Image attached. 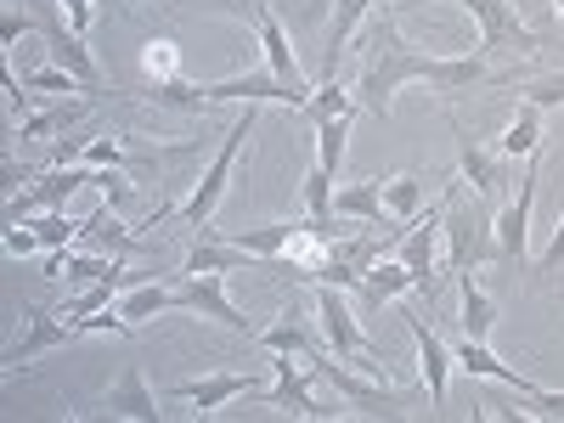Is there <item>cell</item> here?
<instances>
[{
    "label": "cell",
    "mask_w": 564,
    "mask_h": 423,
    "mask_svg": "<svg viewBox=\"0 0 564 423\" xmlns=\"http://www.w3.org/2000/svg\"><path fill=\"white\" fill-rule=\"evenodd\" d=\"M29 322H23V339L7 350V367L18 372V367H29L34 356H45V350H63L68 339H79V327L63 316V311H45V305H29L23 311Z\"/></svg>",
    "instance_id": "8fae6325"
},
{
    "label": "cell",
    "mask_w": 564,
    "mask_h": 423,
    "mask_svg": "<svg viewBox=\"0 0 564 423\" xmlns=\"http://www.w3.org/2000/svg\"><path fill=\"white\" fill-rule=\"evenodd\" d=\"M175 311L209 316V322L231 327V334L254 339V327H249V316H243L238 305H231V294H226V276H220V271H181V282H175Z\"/></svg>",
    "instance_id": "5b68a950"
},
{
    "label": "cell",
    "mask_w": 564,
    "mask_h": 423,
    "mask_svg": "<svg viewBox=\"0 0 564 423\" xmlns=\"http://www.w3.org/2000/svg\"><path fill=\"white\" fill-rule=\"evenodd\" d=\"M79 113H85V102H57V108H45V113H29V119H18V135H23V141L63 135L68 124H79Z\"/></svg>",
    "instance_id": "4dcf8cb0"
},
{
    "label": "cell",
    "mask_w": 564,
    "mask_h": 423,
    "mask_svg": "<svg viewBox=\"0 0 564 423\" xmlns=\"http://www.w3.org/2000/svg\"><path fill=\"white\" fill-rule=\"evenodd\" d=\"M372 0H334V18H327V45H322V79H339V57L350 52L356 29L367 23Z\"/></svg>",
    "instance_id": "ffe728a7"
},
{
    "label": "cell",
    "mask_w": 564,
    "mask_h": 423,
    "mask_svg": "<svg viewBox=\"0 0 564 423\" xmlns=\"http://www.w3.org/2000/svg\"><path fill=\"white\" fill-rule=\"evenodd\" d=\"M536 181H542V159L531 153V170L520 175V198H508L491 220L497 238V265H525V238H531V204H536Z\"/></svg>",
    "instance_id": "9c48e42d"
},
{
    "label": "cell",
    "mask_w": 564,
    "mask_h": 423,
    "mask_svg": "<svg viewBox=\"0 0 564 423\" xmlns=\"http://www.w3.org/2000/svg\"><path fill=\"white\" fill-rule=\"evenodd\" d=\"M441 238H446V204H430V215H412V231L390 249L412 276H417V289H435V265H441Z\"/></svg>",
    "instance_id": "30bf717a"
},
{
    "label": "cell",
    "mask_w": 564,
    "mask_h": 423,
    "mask_svg": "<svg viewBox=\"0 0 564 423\" xmlns=\"http://www.w3.org/2000/svg\"><path fill=\"white\" fill-rule=\"evenodd\" d=\"M457 175H463V181H475V193H480V198H497V193H502V181H508V175H502V153H491L486 141H480V135H468L463 124H457Z\"/></svg>",
    "instance_id": "e0dca14e"
},
{
    "label": "cell",
    "mask_w": 564,
    "mask_h": 423,
    "mask_svg": "<svg viewBox=\"0 0 564 423\" xmlns=\"http://www.w3.org/2000/svg\"><path fill=\"white\" fill-rule=\"evenodd\" d=\"M254 34H260V52H265V74H276V79H305L294 45H289V29H282V18H276L271 7H265V18L254 23Z\"/></svg>",
    "instance_id": "603a6c76"
},
{
    "label": "cell",
    "mask_w": 564,
    "mask_h": 423,
    "mask_svg": "<svg viewBox=\"0 0 564 423\" xmlns=\"http://www.w3.org/2000/svg\"><path fill=\"white\" fill-rule=\"evenodd\" d=\"M141 74H148L153 85L181 79V45H175V40H164V34H153L148 45H141Z\"/></svg>",
    "instance_id": "1f68e13d"
},
{
    "label": "cell",
    "mask_w": 564,
    "mask_h": 423,
    "mask_svg": "<svg viewBox=\"0 0 564 423\" xmlns=\"http://www.w3.org/2000/svg\"><path fill=\"white\" fill-rule=\"evenodd\" d=\"M334 215L339 220H367V226H384V175H372V181H356L345 186V193H334Z\"/></svg>",
    "instance_id": "7402d4cb"
},
{
    "label": "cell",
    "mask_w": 564,
    "mask_h": 423,
    "mask_svg": "<svg viewBox=\"0 0 564 423\" xmlns=\"http://www.w3.org/2000/svg\"><path fill=\"white\" fill-rule=\"evenodd\" d=\"M406 327H412V339H417V367H423V384H430V401H435V406H446L457 356H452V345H446V339H441V334H435V327L423 322L417 311H406Z\"/></svg>",
    "instance_id": "4fadbf2b"
},
{
    "label": "cell",
    "mask_w": 564,
    "mask_h": 423,
    "mask_svg": "<svg viewBox=\"0 0 564 423\" xmlns=\"http://www.w3.org/2000/svg\"><path fill=\"white\" fill-rule=\"evenodd\" d=\"M265 271V260H254L249 249H238V243H231L226 238V231H215V226H198V243H193V254H186V265L181 271Z\"/></svg>",
    "instance_id": "2e32d148"
},
{
    "label": "cell",
    "mask_w": 564,
    "mask_h": 423,
    "mask_svg": "<svg viewBox=\"0 0 564 423\" xmlns=\"http://www.w3.org/2000/svg\"><path fill=\"white\" fill-rule=\"evenodd\" d=\"M23 34H40V23H34L29 12H7V23H0V40H7V45H18Z\"/></svg>",
    "instance_id": "ee69618b"
},
{
    "label": "cell",
    "mask_w": 564,
    "mask_h": 423,
    "mask_svg": "<svg viewBox=\"0 0 564 423\" xmlns=\"http://www.w3.org/2000/svg\"><path fill=\"white\" fill-rule=\"evenodd\" d=\"M108 406H113V417L159 423V395H153V384H148V372H141V361H130L119 379L108 384Z\"/></svg>",
    "instance_id": "d6986e66"
},
{
    "label": "cell",
    "mask_w": 564,
    "mask_h": 423,
    "mask_svg": "<svg viewBox=\"0 0 564 423\" xmlns=\"http://www.w3.org/2000/svg\"><path fill=\"white\" fill-rule=\"evenodd\" d=\"M7 102H12V113H18V119H29V102H34V90H29V79H18L12 68H7Z\"/></svg>",
    "instance_id": "7bdbcfd3"
},
{
    "label": "cell",
    "mask_w": 564,
    "mask_h": 423,
    "mask_svg": "<svg viewBox=\"0 0 564 423\" xmlns=\"http://www.w3.org/2000/svg\"><path fill=\"white\" fill-rule=\"evenodd\" d=\"M520 102H536V108H564V74L525 79V85H520Z\"/></svg>",
    "instance_id": "f35d334b"
},
{
    "label": "cell",
    "mask_w": 564,
    "mask_h": 423,
    "mask_svg": "<svg viewBox=\"0 0 564 423\" xmlns=\"http://www.w3.org/2000/svg\"><path fill=\"white\" fill-rule=\"evenodd\" d=\"M97 7H108V0H97Z\"/></svg>",
    "instance_id": "7dc6e473"
},
{
    "label": "cell",
    "mask_w": 564,
    "mask_h": 423,
    "mask_svg": "<svg viewBox=\"0 0 564 423\" xmlns=\"http://www.w3.org/2000/svg\"><path fill=\"white\" fill-rule=\"evenodd\" d=\"M40 40L52 45V63H63L85 90H102V68H97V57H90V40H85V34H74V29H63V23L45 18V23H40Z\"/></svg>",
    "instance_id": "9a60e30c"
},
{
    "label": "cell",
    "mask_w": 564,
    "mask_h": 423,
    "mask_svg": "<svg viewBox=\"0 0 564 423\" xmlns=\"http://www.w3.org/2000/svg\"><path fill=\"white\" fill-rule=\"evenodd\" d=\"M311 372H316L322 384H334L339 401H345L356 417H390V423H395V417H406V406H412L406 390L384 384L379 372H361V367H350V361H327V356H316Z\"/></svg>",
    "instance_id": "7a4b0ae2"
},
{
    "label": "cell",
    "mask_w": 564,
    "mask_h": 423,
    "mask_svg": "<svg viewBox=\"0 0 564 423\" xmlns=\"http://www.w3.org/2000/svg\"><path fill=\"white\" fill-rule=\"evenodd\" d=\"M452 7H463V12H475V23H480V45L475 52L480 57H491V52H502V45H520V52H542V34L508 7V0H452Z\"/></svg>",
    "instance_id": "ba28073f"
},
{
    "label": "cell",
    "mask_w": 564,
    "mask_h": 423,
    "mask_svg": "<svg viewBox=\"0 0 564 423\" xmlns=\"http://www.w3.org/2000/svg\"><path fill=\"white\" fill-rule=\"evenodd\" d=\"M525 417H542V423H564V395H553V390H531L525 395Z\"/></svg>",
    "instance_id": "ab89813d"
},
{
    "label": "cell",
    "mask_w": 564,
    "mask_h": 423,
    "mask_svg": "<svg viewBox=\"0 0 564 423\" xmlns=\"http://www.w3.org/2000/svg\"><path fill=\"white\" fill-rule=\"evenodd\" d=\"M175 401H193L198 406V417H215L226 401H238V395H265L249 372H209V379H186V384H175L170 390Z\"/></svg>",
    "instance_id": "5bb4252c"
},
{
    "label": "cell",
    "mask_w": 564,
    "mask_h": 423,
    "mask_svg": "<svg viewBox=\"0 0 564 423\" xmlns=\"http://www.w3.org/2000/svg\"><path fill=\"white\" fill-rule=\"evenodd\" d=\"M316 322H322V339L339 350V361H350V367H361V372H379V379H384V356H379V345L361 334L356 305L345 300V289H334V282H316Z\"/></svg>",
    "instance_id": "277c9868"
},
{
    "label": "cell",
    "mask_w": 564,
    "mask_h": 423,
    "mask_svg": "<svg viewBox=\"0 0 564 423\" xmlns=\"http://www.w3.org/2000/svg\"><path fill=\"white\" fill-rule=\"evenodd\" d=\"M361 102H356V90L350 85H339V79H322L316 90H311V102H305V119L311 124H322V119H350Z\"/></svg>",
    "instance_id": "f546056e"
},
{
    "label": "cell",
    "mask_w": 564,
    "mask_h": 423,
    "mask_svg": "<svg viewBox=\"0 0 564 423\" xmlns=\"http://www.w3.org/2000/svg\"><path fill=\"white\" fill-rule=\"evenodd\" d=\"M300 198H305V215H311V220H327V215H334V170H327V164H311V170H305V186H300Z\"/></svg>",
    "instance_id": "836d02e7"
},
{
    "label": "cell",
    "mask_w": 564,
    "mask_h": 423,
    "mask_svg": "<svg viewBox=\"0 0 564 423\" xmlns=\"http://www.w3.org/2000/svg\"><path fill=\"white\" fill-rule=\"evenodd\" d=\"M452 356H457V367L468 372V379H491V384H508V390H520V395H531V390H536V384L525 379L520 367H508V361H497L486 339H468V334H463V339L452 345Z\"/></svg>",
    "instance_id": "ac0fdd59"
},
{
    "label": "cell",
    "mask_w": 564,
    "mask_h": 423,
    "mask_svg": "<svg viewBox=\"0 0 564 423\" xmlns=\"http://www.w3.org/2000/svg\"><path fill=\"white\" fill-rule=\"evenodd\" d=\"M412 7H417V0H390L384 12H390V18H401V12H412Z\"/></svg>",
    "instance_id": "bcb514c9"
},
{
    "label": "cell",
    "mask_w": 564,
    "mask_h": 423,
    "mask_svg": "<svg viewBox=\"0 0 564 423\" xmlns=\"http://www.w3.org/2000/svg\"><path fill=\"white\" fill-rule=\"evenodd\" d=\"M52 7L68 18V29H74V34H85V40H90V23H97V0H52Z\"/></svg>",
    "instance_id": "60d3db41"
},
{
    "label": "cell",
    "mask_w": 564,
    "mask_h": 423,
    "mask_svg": "<svg viewBox=\"0 0 564 423\" xmlns=\"http://www.w3.org/2000/svg\"><path fill=\"white\" fill-rule=\"evenodd\" d=\"M463 282V334L468 339H491V327H497V300L475 282V271H457Z\"/></svg>",
    "instance_id": "d4e9b609"
},
{
    "label": "cell",
    "mask_w": 564,
    "mask_h": 423,
    "mask_svg": "<svg viewBox=\"0 0 564 423\" xmlns=\"http://www.w3.org/2000/svg\"><path fill=\"white\" fill-rule=\"evenodd\" d=\"M119 311L141 327V322H153L159 311H175V282H141V289L119 294Z\"/></svg>",
    "instance_id": "f1b7e54d"
},
{
    "label": "cell",
    "mask_w": 564,
    "mask_h": 423,
    "mask_svg": "<svg viewBox=\"0 0 564 423\" xmlns=\"http://www.w3.org/2000/svg\"><path fill=\"white\" fill-rule=\"evenodd\" d=\"M417 289V276L395 260V254H384V260H372L367 265V276H361V300L367 305H384V300H401V294H412Z\"/></svg>",
    "instance_id": "cb8c5ba5"
},
{
    "label": "cell",
    "mask_w": 564,
    "mask_h": 423,
    "mask_svg": "<svg viewBox=\"0 0 564 423\" xmlns=\"http://www.w3.org/2000/svg\"><path fill=\"white\" fill-rule=\"evenodd\" d=\"M271 367H276V384L260 395L265 406L294 412V417H334V412H339V406H316V401H311V379H316L311 361H300V367H294V356H276Z\"/></svg>",
    "instance_id": "7c38bea8"
},
{
    "label": "cell",
    "mask_w": 564,
    "mask_h": 423,
    "mask_svg": "<svg viewBox=\"0 0 564 423\" xmlns=\"http://www.w3.org/2000/svg\"><path fill=\"white\" fill-rule=\"evenodd\" d=\"M29 226L40 231V243H45V249H74V238L85 231L79 220H68V209H45V215H34Z\"/></svg>",
    "instance_id": "e575fe53"
},
{
    "label": "cell",
    "mask_w": 564,
    "mask_h": 423,
    "mask_svg": "<svg viewBox=\"0 0 564 423\" xmlns=\"http://www.w3.org/2000/svg\"><path fill=\"white\" fill-rule=\"evenodd\" d=\"M345 135H350V119H322L316 124V164H327L334 175L345 164Z\"/></svg>",
    "instance_id": "d590c367"
},
{
    "label": "cell",
    "mask_w": 564,
    "mask_h": 423,
    "mask_svg": "<svg viewBox=\"0 0 564 423\" xmlns=\"http://www.w3.org/2000/svg\"><path fill=\"white\" fill-rule=\"evenodd\" d=\"M311 79H276V74H238V79H215L204 85V108L215 102H282V108H300L311 102Z\"/></svg>",
    "instance_id": "52a82bcc"
},
{
    "label": "cell",
    "mask_w": 564,
    "mask_h": 423,
    "mask_svg": "<svg viewBox=\"0 0 564 423\" xmlns=\"http://www.w3.org/2000/svg\"><path fill=\"white\" fill-rule=\"evenodd\" d=\"M23 79H29V90H45V97H63V90H85V85H79V79H74V74L63 68V63H45V68H29Z\"/></svg>",
    "instance_id": "8d00e7d4"
},
{
    "label": "cell",
    "mask_w": 564,
    "mask_h": 423,
    "mask_svg": "<svg viewBox=\"0 0 564 423\" xmlns=\"http://www.w3.org/2000/svg\"><path fill=\"white\" fill-rule=\"evenodd\" d=\"M491 220L480 204H452L446 209V265L452 271H475L486 260H497V238H491Z\"/></svg>",
    "instance_id": "8992f818"
},
{
    "label": "cell",
    "mask_w": 564,
    "mask_h": 423,
    "mask_svg": "<svg viewBox=\"0 0 564 423\" xmlns=\"http://www.w3.org/2000/svg\"><path fill=\"white\" fill-rule=\"evenodd\" d=\"M0 243H7V254H12V260H29L34 249H45V243H40V231H34L29 220H23V226L12 220V226H7V238H0Z\"/></svg>",
    "instance_id": "b9f144b4"
},
{
    "label": "cell",
    "mask_w": 564,
    "mask_h": 423,
    "mask_svg": "<svg viewBox=\"0 0 564 423\" xmlns=\"http://www.w3.org/2000/svg\"><path fill=\"white\" fill-rule=\"evenodd\" d=\"M384 209L395 215V220H412L417 209H423V175H384Z\"/></svg>",
    "instance_id": "d6a6232c"
},
{
    "label": "cell",
    "mask_w": 564,
    "mask_h": 423,
    "mask_svg": "<svg viewBox=\"0 0 564 423\" xmlns=\"http://www.w3.org/2000/svg\"><path fill=\"white\" fill-rule=\"evenodd\" d=\"M564 265V215H558V226H553V243H547V254L536 260V271H558Z\"/></svg>",
    "instance_id": "f6af8a7d"
},
{
    "label": "cell",
    "mask_w": 564,
    "mask_h": 423,
    "mask_svg": "<svg viewBox=\"0 0 564 423\" xmlns=\"http://www.w3.org/2000/svg\"><path fill=\"white\" fill-rule=\"evenodd\" d=\"M249 135H254V102H243V113L226 124V135H220V148H215V159H209L204 181L193 186V198H186V204L175 209L186 226H209V215L220 209L226 186H231V170H238V153H243V141H249Z\"/></svg>",
    "instance_id": "3957f363"
},
{
    "label": "cell",
    "mask_w": 564,
    "mask_h": 423,
    "mask_svg": "<svg viewBox=\"0 0 564 423\" xmlns=\"http://www.w3.org/2000/svg\"><path fill=\"white\" fill-rule=\"evenodd\" d=\"M57 271L68 276V289H85V282H102V276H124V260H119V254H102V249H97V254L68 249Z\"/></svg>",
    "instance_id": "4316f807"
},
{
    "label": "cell",
    "mask_w": 564,
    "mask_h": 423,
    "mask_svg": "<svg viewBox=\"0 0 564 423\" xmlns=\"http://www.w3.org/2000/svg\"><path fill=\"white\" fill-rule=\"evenodd\" d=\"M536 148H542V108H536V102H520L513 124H508L502 141H497V153H502V159H531Z\"/></svg>",
    "instance_id": "484cf974"
},
{
    "label": "cell",
    "mask_w": 564,
    "mask_h": 423,
    "mask_svg": "<svg viewBox=\"0 0 564 423\" xmlns=\"http://www.w3.org/2000/svg\"><path fill=\"white\" fill-rule=\"evenodd\" d=\"M119 289H124V276H102V282H85V289H68V300H63V316H68V322L97 316V311H108V305L119 300Z\"/></svg>",
    "instance_id": "83f0119b"
},
{
    "label": "cell",
    "mask_w": 564,
    "mask_h": 423,
    "mask_svg": "<svg viewBox=\"0 0 564 423\" xmlns=\"http://www.w3.org/2000/svg\"><path fill=\"white\" fill-rule=\"evenodd\" d=\"M97 186H102V198H108V209H113V215H124V209H130V198H135L130 175H124V170H113V164H102V170H97Z\"/></svg>",
    "instance_id": "74e56055"
},
{
    "label": "cell",
    "mask_w": 564,
    "mask_h": 423,
    "mask_svg": "<svg viewBox=\"0 0 564 423\" xmlns=\"http://www.w3.org/2000/svg\"><path fill=\"white\" fill-rule=\"evenodd\" d=\"M361 40H367V68H361V85H356V102L372 119H390L395 113V90L412 85V79H430L441 90H475V85L491 79L480 52H468V57H423V52H412L390 12L372 18L361 29Z\"/></svg>",
    "instance_id": "6da1fadb"
},
{
    "label": "cell",
    "mask_w": 564,
    "mask_h": 423,
    "mask_svg": "<svg viewBox=\"0 0 564 423\" xmlns=\"http://www.w3.org/2000/svg\"><path fill=\"white\" fill-rule=\"evenodd\" d=\"M300 311H282L271 327H260L254 334V345L260 350H271V356H300V361H316L322 350H316V339H311V327L305 322H294Z\"/></svg>",
    "instance_id": "44dd1931"
}]
</instances>
